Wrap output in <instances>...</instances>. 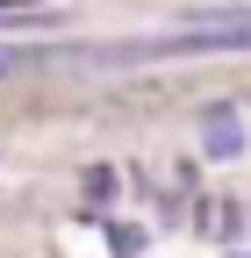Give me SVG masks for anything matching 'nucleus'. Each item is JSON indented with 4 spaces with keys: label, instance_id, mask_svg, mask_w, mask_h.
I'll use <instances>...</instances> for the list:
<instances>
[{
    "label": "nucleus",
    "instance_id": "nucleus-1",
    "mask_svg": "<svg viewBox=\"0 0 251 258\" xmlns=\"http://www.w3.org/2000/svg\"><path fill=\"white\" fill-rule=\"evenodd\" d=\"M29 22L50 29V22H65V15H57V8H36V0H0V29H29Z\"/></svg>",
    "mask_w": 251,
    "mask_h": 258
}]
</instances>
